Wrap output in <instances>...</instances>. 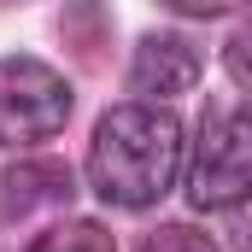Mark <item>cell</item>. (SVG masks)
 Instances as JSON below:
<instances>
[{"mask_svg": "<svg viewBox=\"0 0 252 252\" xmlns=\"http://www.w3.org/2000/svg\"><path fill=\"white\" fill-rule=\"evenodd\" d=\"M182 147L188 141H182L176 112L147 106V100L112 106L94 124V141H88V182L118 211H147L176 188Z\"/></svg>", "mask_w": 252, "mask_h": 252, "instance_id": "6da1fadb", "label": "cell"}, {"mask_svg": "<svg viewBox=\"0 0 252 252\" xmlns=\"http://www.w3.org/2000/svg\"><path fill=\"white\" fill-rule=\"evenodd\" d=\"M70 164H53V158H30V164H18V170H6V182H0V205H6V217H30V211H41V205H70Z\"/></svg>", "mask_w": 252, "mask_h": 252, "instance_id": "5b68a950", "label": "cell"}, {"mask_svg": "<svg viewBox=\"0 0 252 252\" xmlns=\"http://www.w3.org/2000/svg\"><path fill=\"white\" fill-rule=\"evenodd\" d=\"M188 199L199 211H229L252 199V106H217L199 118L188 158Z\"/></svg>", "mask_w": 252, "mask_h": 252, "instance_id": "7a4b0ae2", "label": "cell"}, {"mask_svg": "<svg viewBox=\"0 0 252 252\" xmlns=\"http://www.w3.org/2000/svg\"><path fill=\"white\" fill-rule=\"evenodd\" d=\"M24 252H118V247H112L106 223H94V217H70V223H59V229L35 235Z\"/></svg>", "mask_w": 252, "mask_h": 252, "instance_id": "8992f818", "label": "cell"}, {"mask_svg": "<svg viewBox=\"0 0 252 252\" xmlns=\"http://www.w3.org/2000/svg\"><path fill=\"white\" fill-rule=\"evenodd\" d=\"M70 82L41 59H0V147H41L70 124Z\"/></svg>", "mask_w": 252, "mask_h": 252, "instance_id": "3957f363", "label": "cell"}, {"mask_svg": "<svg viewBox=\"0 0 252 252\" xmlns=\"http://www.w3.org/2000/svg\"><path fill=\"white\" fill-rule=\"evenodd\" d=\"M223 64H229V76H235V88H247L252 94V18L229 35V47H223Z\"/></svg>", "mask_w": 252, "mask_h": 252, "instance_id": "ba28073f", "label": "cell"}, {"mask_svg": "<svg viewBox=\"0 0 252 252\" xmlns=\"http://www.w3.org/2000/svg\"><path fill=\"white\" fill-rule=\"evenodd\" d=\"M199 82V47L188 35H141L135 41V59H129V88L153 100H170V94H188Z\"/></svg>", "mask_w": 252, "mask_h": 252, "instance_id": "277c9868", "label": "cell"}, {"mask_svg": "<svg viewBox=\"0 0 252 252\" xmlns=\"http://www.w3.org/2000/svg\"><path fill=\"white\" fill-rule=\"evenodd\" d=\"M141 252H217V241L205 235V229H193V223H164V229H153Z\"/></svg>", "mask_w": 252, "mask_h": 252, "instance_id": "52a82bcc", "label": "cell"}]
</instances>
